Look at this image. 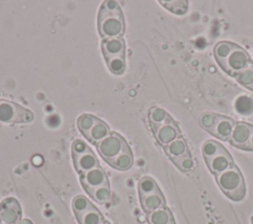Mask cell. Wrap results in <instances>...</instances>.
<instances>
[{"mask_svg": "<svg viewBox=\"0 0 253 224\" xmlns=\"http://www.w3.org/2000/svg\"><path fill=\"white\" fill-rule=\"evenodd\" d=\"M252 223H253V216H252Z\"/></svg>", "mask_w": 253, "mask_h": 224, "instance_id": "cell-37", "label": "cell"}, {"mask_svg": "<svg viewBox=\"0 0 253 224\" xmlns=\"http://www.w3.org/2000/svg\"><path fill=\"white\" fill-rule=\"evenodd\" d=\"M73 164L78 173L81 175L99 167V161L89 146L81 139H76L72 143Z\"/></svg>", "mask_w": 253, "mask_h": 224, "instance_id": "cell-3", "label": "cell"}, {"mask_svg": "<svg viewBox=\"0 0 253 224\" xmlns=\"http://www.w3.org/2000/svg\"><path fill=\"white\" fill-rule=\"evenodd\" d=\"M108 163L117 170H120V171L128 170L132 166V163H133V157H132L130 148L126 149L121 154H119L117 157L108 161Z\"/></svg>", "mask_w": 253, "mask_h": 224, "instance_id": "cell-17", "label": "cell"}, {"mask_svg": "<svg viewBox=\"0 0 253 224\" xmlns=\"http://www.w3.org/2000/svg\"><path fill=\"white\" fill-rule=\"evenodd\" d=\"M75 216L79 224H101L104 222L101 212L93 204L88 209Z\"/></svg>", "mask_w": 253, "mask_h": 224, "instance_id": "cell-18", "label": "cell"}, {"mask_svg": "<svg viewBox=\"0 0 253 224\" xmlns=\"http://www.w3.org/2000/svg\"><path fill=\"white\" fill-rule=\"evenodd\" d=\"M106 62L109 70L116 75L123 74L126 69L125 57H113V58L107 59Z\"/></svg>", "mask_w": 253, "mask_h": 224, "instance_id": "cell-29", "label": "cell"}, {"mask_svg": "<svg viewBox=\"0 0 253 224\" xmlns=\"http://www.w3.org/2000/svg\"><path fill=\"white\" fill-rule=\"evenodd\" d=\"M110 134H111V130L109 126L104 121L96 117L95 121L93 122L89 130L84 134V136L92 143L98 144L100 141H102L104 138H106Z\"/></svg>", "mask_w": 253, "mask_h": 224, "instance_id": "cell-14", "label": "cell"}, {"mask_svg": "<svg viewBox=\"0 0 253 224\" xmlns=\"http://www.w3.org/2000/svg\"><path fill=\"white\" fill-rule=\"evenodd\" d=\"M224 149V146L215 140H207L203 143L202 154L204 159H209Z\"/></svg>", "mask_w": 253, "mask_h": 224, "instance_id": "cell-26", "label": "cell"}, {"mask_svg": "<svg viewBox=\"0 0 253 224\" xmlns=\"http://www.w3.org/2000/svg\"><path fill=\"white\" fill-rule=\"evenodd\" d=\"M235 110L240 114L250 115L253 113V100L247 96H240L235 102Z\"/></svg>", "mask_w": 253, "mask_h": 224, "instance_id": "cell-25", "label": "cell"}, {"mask_svg": "<svg viewBox=\"0 0 253 224\" xmlns=\"http://www.w3.org/2000/svg\"><path fill=\"white\" fill-rule=\"evenodd\" d=\"M129 148L126 140L118 133H112L97 144L99 154L107 162L117 157L126 149Z\"/></svg>", "mask_w": 253, "mask_h": 224, "instance_id": "cell-6", "label": "cell"}, {"mask_svg": "<svg viewBox=\"0 0 253 224\" xmlns=\"http://www.w3.org/2000/svg\"><path fill=\"white\" fill-rule=\"evenodd\" d=\"M164 151L172 161L190 152L187 142L182 136L176 138L175 140L164 146Z\"/></svg>", "mask_w": 253, "mask_h": 224, "instance_id": "cell-16", "label": "cell"}, {"mask_svg": "<svg viewBox=\"0 0 253 224\" xmlns=\"http://www.w3.org/2000/svg\"><path fill=\"white\" fill-rule=\"evenodd\" d=\"M91 205H92V203L89 201V199L83 195H77L72 200V208H73L75 215L85 211Z\"/></svg>", "mask_w": 253, "mask_h": 224, "instance_id": "cell-31", "label": "cell"}, {"mask_svg": "<svg viewBox=\"0 0 253 224\" xmlns=\"http://www.w3.org/2000/svg\"><path fill=\"white\" fill-rule=\"evenodd\" d=\"M88 193L91 195V197L94 200H96L99 203H105V202L109 201L110 197H111V191H110L109 184L105 185V186H102L100 187H97V188L89 191Z\"/></svg>", "mask_w": 253, "mask_h": 224, "instance_id": "cell-27", "label": "cell"}, {"mask_svg": "<svg viewBox=\"0 0 253 224\" xmlns=\"http://www.w3.org/2000/svg\"><path fill=\"white\" fill-rule=\"evenodd\" d=\"M237 44L231 41L222 40L217 42L213 47V55L218 65L229 55V53L235 48Z\"/></svg>", "mask_w": 253, "mask_h": 224, "instance_id": "cell-21", "label": "cell"}, {"mask_svg": "<svg viewBox=\"0 0 253 224\" xmlns=\"http://www.w3.org/2000/svg\"><path fill=\"white\" fill-rule=\"evenodd\" d=\"M19 224H33V223H32V221L29 220V219H23V220L20 221Z\"/></svg>", "mask_w": 253, "mask_h": 224, "instance_id": "cell-34", "label": "cell"}, {"mask_svg": "<svg viewBox=\"0 0 253 224\" xmlns=\"http://www.w3.org/2000/svg\"><path fill=\"white\" fill-rule=\"evenodd\" d=\"M172 162L176 165V167L180 171L185 172V173L191 172L194 169V160H193L190 152H188L185 155L173 160Z\"/></svg>", "mask_w": 253, "mask_h": 224, "instance_id": "cell-28", "label": "cell"}, {"mask_svg": "<svg viewBox=\"0 0 253 224\" xmlns=\"http://www.w3.org/2000/svg\"><path fill=\"white\" fill-rule=\"evenodd\" d=\"M243 150L253 151V132H252V134H251V136H250V138H249V140H248V142H247V144H246V146L244 147Z\"/></svg>", "mask_w": 253, "mask_h": 224, "instance_id": "cell-33", "label": "cell"}, {"mask_svg": "<svg viewBox=\"0 0 253 224\" xmlns=\"http://www.w3.org/2000/svg\"><path fill=\"white\" fill-rule=\"evenodd\" d=\"M235 79L241 86L252 91L253 89V61L252 60L243 70H241L235 76Z\"/></svg>", "mask_w": 253, "mask_h": 224, "instance_id": "cell-22", "label": "cell"}, {"mask_svg": "<svg viewBox=\"0 0 253 224\" xmlns=\"http://www.w3.org/2000/svg\"><path fill=\"white\" fill-rule=\"evenodd\" d=\"M170 224H175V220H173V221H172Z\"/></svg>", "mask_w": 253, "mask_h": 224, "instance_id": "cell-35", "label": "cell"}, {"mask_svg": "<svg viewBox=\"0 0 253 224\" xmlns=\"http://www.w3.org/2000/svg\"><path fill=\"white\" fill-rule=\"evenodd\" d=\"M253 132V125L244 121H237L234 124L231 132L229 142L236 148L244 149L251 134Z\"/></svg>", "mask_w": 253, "mask_h": 224, "instance_id": "cell-10", "label": "cell"}, {"mask_svg": "<svg viewBox=\"0 0 253 224\" xmlns=\"http://www.w3.org/2000/svg\"><path fill=\"white\" fill-rule=\"evenodd\" d=\"M140 203L143 210L148 214L154 210L165 207V198L161 190L154 191L152 193L140 196Z\"/></svg>", "mask_w": 253, "mask_h": 224, "instance_id": "cell-15", "label": "cell"}, {"mask_svg": "<svg viewBox=\"0 0 253 224\" xmlns=\"http://www.w3.org/2000/svg\"><path fill=\"white\" fill-rule=\"evenodd\" d=\"M22 217L20 203L13 197H7L0 203V223L18 224Z\"/></svg>", "mask_w": 253, "mask_h": 224, "instance_id": "cell-7", "label": "cell"}, {"mask_svg": "<svg viewBox=\"0 0 253 224\" xmlns=\"http://www.w3.org/2000/svg\"><path fill=\"white\" fill-rule=\"evenodd\" d=\"M221 191L231 200L240 201L246 194V186L240 170L233 164L227 170L215 175Z\"/></svg>", "mask_w": 253, "mask_h": 224, "instance_id": "cell-2", "label": "cell"}, {"mask_svg": "<svg viewBox=\"0 0 253 224\" xmlns=\"http://www.w3.org/2000/svg\"><path fill=\"white\" fill-rule=\"evenodd\" d=\"M250 62L251 58L248 52L237 44L229 55L219 64V66L225 73L235 77Z\"/></svg>", "mask_w": 253, "mask_h": 224, "instance_id": "cell-5", "label": "cell"}, {"mask_svg": "<svg viewBox=\"0 0 253 224\" xmlns=\"http://www.w3.org/2000/svg\"><path fill=\"white\" fill-rule=\"evenodd\" d=\"M137 188H138L139 197L159 190V187L156 182L150 177L141 178L137 184Z\"/></svg>", "mask_w": 253, "mask_h": 224, "instance_id": "cell-23", "label": "cell"}, {"mask_svg": "<svg viewBox=\"0 0 253 224\" xmlns=\"http://www.w3.org/2000/svg\"><path fill=\"white\" fill-rule=\"evenodd\" d=\"M0 224H1V223H0Z\"/></svg>", "mask_w": 253, "mask_h": 224, "instance_id": "cell-38", "label": "cell"}, {"mask_svg": "<svg viewBox=\"0 0 253 224\" xmlns=\"http://www.w3.org/2000/svg\"><path fill=\"white\" fill-rule=\"evenodd\" d=\"M174 220L172 212L169 208L162 207L147 214L149 224H170Z\"/></svg>", "mask_w": 253, "mask_h": 224, "instance_id": "cell-19", "label": "cell"}, {"mask_svg": "<svg viewBox=\"0 0 253 224\" xmlns=\"http://www.w3.org/2000/svg\"><path fill=\"white\" fill-rule=\"evenodd\" d=\"M153 134L159 144L166 146L176 138L181 136V131L174 119H170L164 124H161L152 129Z\"/></svg>", "mask_w": 253, "mask_h": 224, "instance_id": "cell-8", "label": "cell"}, {"mask_svg": "<svg viewBox=\"0 0 253 224\" xmlns=\"http://www.w3.org/2000/svg\"><path fill=\"white\" fill-rule=\"evenodd\" d=\"M101 224H110V223H108V222H103V223H101Z\"/></svg>", "mask_w": 253, "mask_h": 224, "instance_id": "cell-36", "label": "cell"}, {"mask_svg": "<svg viewBox=\"0 0 253 224\" xmlns=\"http://www.w3.org/2000/svg\"><path fill=\"white\" fill-rule=\"evenodd\" d=\"M148 119L150 126L153 129L161 124L166 123L167 121L172 119V117L163 109L159 107H152L148 112Z\"/></svg>", "mask_w": 253, "mask_h": 224, "instance_id": "cell-20", "label": "cell"}, {"mask_svg": "<svg viewBox=\"0 0 253 224\" xmlns=\"http://www.w3.org/2000/svg\"><path fill=\"white\" fill-rule=\"evenodd\" d=\"M80 180L83 187L87 192L109 184L108 177L100 166L82 174Z\"/></svg>", "mask_w": 253, "mask_h": 224, "instance_id": "cell-9", "label": "cell"}, {"mask_svg": "<svg viewBox=\"0 0 253 224\" xmlns=\"http://www.w3.org/2000/svg\"><path fill=\"white\" fill-rule=\"evenodd\" d=\"M217 113H212V112H204L200 115L199 117V123L203 129L206 131L210 132L211 129L213 127L216 118H217Z\"/></svg>", "mask_w": 253, "mask_h": 224, "instance_id": "cell-30", "label": "cell"}, {"mask_svg": "<svg viewBox=\"0 0 253 224\" xmlns=\"http://www.w3.org/2000/svg\"><path fill=\"white\" fill-rule=\"evenodd\" d=\"M234 124H235V121L232 118L225 115L218 114L213 127L211 129L209 133H211V135H213L218 139L227 141L230 138Z\"/></svg>", "mask_w": 253, "mask_h": 224, "instance_id": "cell-12", "label": "cell"}, {"mask_svg": "<svg viewBox=\"0 0 253 224\" xmlns=\"http://www.w3.org/2000/svg\"><path fill=\"white\" fill-rule=\"evenodd\" d=\"M163 7H165L170 12L176 15H184L188 11L189 2L180 0V1H159Z\"/></svg>", "mask_w": 253, "mask_h": 224, "instance_id": "cell-24", "label": "cell"}, {"mask_svg": "<svg viewBox=\"0 0 253 224\" xmlns=\"http://www.w3.org/2000/svg\"><path fill=\"white\" fill-rule=\"evenodd\" d=\"M98 32L104 38L122 37L125 33V20L117 1L103 2L98 14Z\"/></svg>", "mask_w": 253, "mask_h": 224, "instance_id": "cell-1", "label": "cell"}, {"mask_svg": "<svg viewBox=\"0 0 253 224\" xmlns=\"http://www.w3.org/2000/svg\"><path fill=\"white\" fill-rule=\"evenodd\" d=\"M34 119L28 109L14 102L0 100V121L6 123H27Z\"/></svg>", "mask_w": 253, "mask_h": 224, "instance_id": "cell-4", "label": "cell"}, {"mask_svg": "<svg viewBox=\"0 0 253 224\" xmlns=\"http://www.w3.org/2000/svg\"><path fill=\"white\" fill-rule=\"evenodd\" d=\"M125 49L123 37L107 38L102 41V51L106 60L113 57H125Z\"/></svg>", "mask_w": 253, "mask_h": 224, "instance_id": "cell-13", "label": "cell"}, {"mask_svg": "<svg viewBox=\"0 0 253 224\" xmlns=\"http://www.w3.org/2000/svg\"><path fill=\"white\" fill-rule=\"evenodd\" d=\"M206 164L210 171L214 174L218 175L222 173L223 171L227 170L229 167L233 165V160L232 157L230 156L229 152L224 148L214 156L206 159Z\"/></svg>", "mask_w": 253, "mask_h": 224, "instance_id": "cell-11", "label": "cell"}, {"mask_svg": "<svg viewBox=\"0 0 253 224\" xmlns=\"http://www.w3.org/2000/svg\"><path fill=\"white\" fill-rule=\"evenodd\" d=\"M95 119H96V116H94L92 114H88V113L81 114L78 117V119H77V126H78V129L80 130V132L83 135L89 130V128L91 127V125L93 124Z\"/></svg>", "mask_w": 253, "mask_h": 224, "instance_id": "cell-32", "label": "cell"}]
</instances>
